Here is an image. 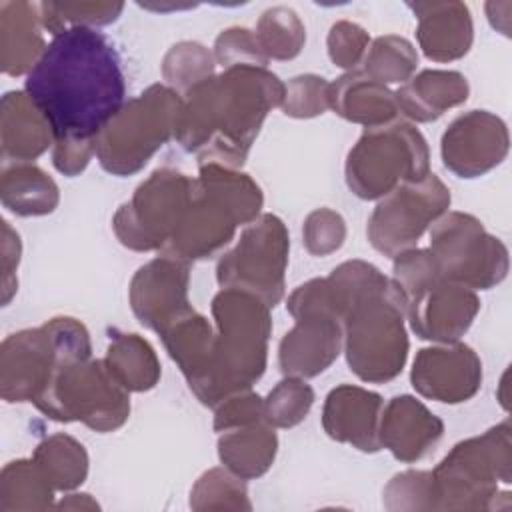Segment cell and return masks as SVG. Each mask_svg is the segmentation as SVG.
I'll list each match as a JSON object with an SVG mask.
<instances>
[{"label":"cell","mask_w":512,"mask_h":512,"mask_svg":"<svg viewBox=\"0 0 512 512\" xmlns=\"http://www.w3.org/2000/svg\"><path fill=\"white\" fill-rule=\"evenodd\" d=\"M0 196L4 208L18 216L50 214L60 198L56 182L30 162L4 166Z\"/></svg>","instance_id":"f1b7e54d"},{"label":"cell","mask_w":512,"mask_h":512,"mask_svg":"<svg viewBox=\"0 0 512 512\" xmlns=\"http://www.w3.org/2000/svg\"><path fill=\"white\" fill-rule=\"evenodd\" d=\"M48 482L58 490H72L84 482L88 472V456L80 442L66 434H54L42 440L32 458Z\"/></svg>","instance_id":"4dcf8cb0"},{"label":"cell","mask_w":512,"mask_h":512,"mask_svg":"<svg viewBox=\"0 0 512 512\" xmlns=\"http://www.w3.org/2000/svg\"><path fill=\"white\" fill-rule=\"evenodd\" d=\"M302 236L310 254L326 256L342 246L346 238V226L338 212L318 208L312 214H308L302 228Z\"/></svg>","instance_id":"ab89813d"},{"label":"cell","mask_w":512,"mask_h":512,"mask_svg":"<svg viewBox=\"0 0 512 512\" xmlns=\"http://www.w3.org/2000/svg\"><path fill=\"white\" fill-rule=\"evenodd\" d=\"M418 66V54L414 46L402 36H380L366 50L362 60V72L380 84L408 82Z\"/></svg>","instance_id":"d6a6232c"},{"label":"cell","mask_w":512,"mask_h":512,"mask_svg":"<svg viewBox=\"0 0 512 512\" xmlns=\"http://www.w3.org/2000/svg\"><path fill=\"white\" fill-rule=\"evenodd\" d=\"M32 402L54 420H82L100 432L120 428L130 414L128 390L106 360H80L60 368Z\"/></svg>","instance_id":"ba28073f"},{"label":"cell","mask_w":512,"mask_h":512,"mask_svg":"<svg viewBox=\"0 0 512 512\" xmlns=\"http://www.w3.org/2000/svg\"><path fill=\"white\" fill-rule=\"evenodd\" d=\"M106 364L128 392L150 390L160 378V364L154 348L138 334L114 332L108 344Z\"/></svg>","instance_id":"f546056e"},{"label":"cell","mask_w":512,"mask_h":512,"mask_svg":"<svg viewBox=\"0 0 512 512\" xmlns=\"http://www.w3.org/2000/svg\"><path fill=\"white\" fill-rule=\"evenodd\" d=\"M444 424L412 396H396L382 408L380 446L402 462L420 460L440 440Z\"/></svg>","instance_id":"44dd1931"},{"label":"cell","mask_w":512,"mask_h":512,"mask_svg":"<svg viewBox=\"0 0 512 512\" xmlns=\"http://www.w3.org/2000/svg\"><path fill=\"white\" fill-rule=\"evenodd\" d=\"M194 194V180L182 172L160 168L142 182L132 200L114 216L118 240L140 252L162 250L178 228Z\"/></svg>","instance_id":"7c38bea8"},{"label":"cell","mask_w":512,"mask_h":512,"mask_svg":"<svg viewBox=\"0 0 512 512\" xmlns=\"http://www.w3.org/2000/svg\"><path fill=\"white\" fill-rule=\"evenodd\" d=\"M506 154V124L486 110H470L458 116L442 134V162L460 178L486 174L498 166Z\"/></svg>","instance_id":"5bb4252c"},{"label":"cell","mask_w":512,"mask_h":512,"mask_svg":"<svg viewBox=\"0 0 512 512\" xmlns=\"http://www.w3.org/2000/svg\"><path fill=\"white\" fill-rule=\"evenodd\" d=\"M280 106L286 116H318L330 108V84L316 74L296 76L284 86V100Z\"/></svg>","instance_id":"74e56055"},{"label":"cell","mask_w":512,"mask_h":512,"mask_svg":"<svg viewBox=\"0 0 512 512\" xmlns=\"http://www.w3.org/2000/svg\"><path fill=\"white\" fill-rule=\"evenodd\" d=\"M406 296L394 280L362 298L346 314L344 346L350 370L364 382H388L402 372L408 356L404 332Z\"/></svg>","instance_id":"5b68a950"},{"label":"cell","mask_w":512,"mask_h":512,"mask_svg":"<svg viewBox=\"0 0 512 512\" xmlns=\"http://www.w3.org/2000/svg\"><path fill=\"white\" fill-rule=\"evenodd\" d=\"M294 320V328L280 342V370L296 378L318 376L340 354L344 342L342 322L322 314H308Z\"/></svg>","instance_id":"d6986e66"},{"label":"cell","mask_w":512,"mask_h":512,"mask_svg":"<svg viewBox=\"0 0 512 512\" xmlns=\"http://www.w3.org/2000/svg\"><path fill=\"white\" fill-rule=\"evenodd\" d=\"M278 438L270 424L258 422L232 428L218 440V456L238 478L262 476L274 462Z\"/></svg>","instance_id":"83f0119b"},{"label":"cell","mask_w":512,"mask_h":512,"mask_svg":"<svg viewBox=\"0 0 512 512\" xmlns=\"http://www.w3.org/2000/svg\"><path fill=\"white\" fill-rule=\"evenodd\" d=\"M480 300L474 290L438 280L406 300V314L412 330L424 338L454 344L470 328Z\"/></svg>","instance_id":"2e32d148"},{"label":"cell","mask_w":512,"mask_h":512,"mask_svg":"<svg viewBox=\"0 0 512 512\" xmlns=\"http://www.w3.org/2000/svg\"><path fill=\"white\" fill-rule=\"evenodd\" d=\"M54 486L34 460H16L4 466L0 496L2 510L50 508Z\"/></svg>","instance_id":"1f68e13d"},{"label":"cell","mask_w":512,"mask_h":512,"mask_svg":"<svg viewBox=\"0 0 512 512\" xmlns=\"http://www.w3.org/2000/svg\"><path fill=\"white\" fill-rule=\"evenodd\" d=\"M4 224V248H2V264H4V304H8L10 300V294H12V284H10V278H12V266H18V260H20V248H16L14 252H10L14 248V244L20 240L18 234L12 232V228L8 226V222H2Z\"/></svg>","instance_id":"ee69618b"},{"label":"cell","mask_w":512,"mask_h":512,"mask_svg":"<svg viewBox=\"0 0 512 512\" xmlns=\"http://www.w3.org/2000/svg\"><path fill=\"white\" fill-rule=\"evenodd\" d=\"M450 206V190L436 174H426L420 180L398 184L382 196L368 220L370 244L394 258L418 242L424 230L436 222Z\"/></svg>","instance_id":"4fadbf2b"},{"label":"cell","mask_w":512,"mask_h":512,"mask_svg":"<svg viewBox=\"0 0 512 512\" xmlns=\"http://www.w3.org/2000/svg\"><path fill=\"white\" fill-rule=\"evenodd\" d=\"M288 246L284 222L274 214H262L248 224L234 250L220 258L216 266L218 284L246 290L274 308L284 296Z\"/></svg>","instance_id":"8fae6325"},{"label":"cell","mask_w":512,"mask_h":512,"mask_svg":"<svg viewBox=\"0 0 512 512\" xmlns=\"http://www.w3.org/2000/svg\"><path fill=\"white\" fill-rule=\"evenodd\" d=\"M254 34L268 60H290L298 56L306 40L304 24L288 6H274L262 12Z\"/></svg>","instance_id":"836d02e7"},{"label":"cell","mask_w":512,"mask_h":512,"mask_svg":"<svg viewBox=\"0 0 512 512\" xmlns=\"http://www.w3.org/2000/svg\"><path fill=\"white\" fill-rule=\"evenodd\" d=\"M24 92L56 140H96L126 104V82L114 44L96 28L74 26L46 44Z\"/></svg>","instance_id":"6da1fadb"},{"label":"cell","mask_w":512,"mask_h":512,"mask_svg":"<svg viewBox=\"0 0 512 512\" xmlns=\"http://www.w3.org/2000/svg\"><path fill=\"white\" fill-rule=\"evenodd\" d=\"M90 350L88 332L74 318H52L40 328L10 334L0 352L2 398L32 402L60 368L88 360Z\"/></svg>","instance_id":"277c9868"},{"label":"cell","mask_w":512,"mask_h":512,"mask_svg":"<svg viewBox=\"0 0 512 512\" xmlns=\"http://www.w3.org/2000/svg\"><path fill=\"white\" fill-rule=\"evenodd\" d=\"M212 70H214V58L198 42L174 44L162 62L164 78L172 86L186 88V92L198 82L210 78Z\"/></svg>","instance_id":"8d00e7d4"},{"label":"cell","mask_w":512,"mask_h":512,"mask_svg":"<svg viewBox=\"0 0 512 512\" xmlns=\"http://www.w3.org/2000/svg\"><path fill=\"white\" fill-rule=\"evenodd\" d=\"M158 334L162 336L170 358L186 376L190 390L196 392L206 380L214 358L216 334H212L208 320L188 306L160 328Z\"/></svg>","instance_id":"603a6c76"},{"label":"cell","mask_w":512,"mask_h":512,"mask_svg":"<svg viewBox=\"0 0 512 512\" xmlns=\"http://www.w3.org/2000/svg\"><path fill=\"white\" fill-rule=\"evenodd\" d=\"M330 108L366 128L388 124L398 114L394 92L362 70H350L330 84Z\"/></svg>","instance_id":"484cf974"},{"label":"cell","mask_w":512,"mask_h":512,"mask_svg":"<svg viewBox=\"0 0 512 512\" xmlns=\"http://www.w3.org/2000/svg\"><path fill=\"white\" fill-rule=\"evenodd\" d=\"M216 408L214 430L218 432L264 422V400L248 390L226 396Z\"/></svg>","instance_id":"b9f144b4"},{"label":"cell","mask_w":512,"mask_h":512,"mask_svg":"<svg viewBox=\"0 0 512 512\" xmlns=\"http://www.w3.org/2000/svg\"><path fill=\"white\" fill-rule=\"evenodd\" d=\"M314 404V390L296 376L278 382L264 400V420L270 426L292 428L300 424Z\"/></svg>","instance_id":"d590c367"},{"label":"cell","mask_w":512,"mask_h":512,"mask_svg":"<svg viewBox=\"0 0 512 512\" xmlns=\"http://www.w3.org/2000/svg\"><path fill=\"white\" fill-rule=\"evenodd\" d=\"M412 386L436 402L458 404L472 398L482 382V362L466 344L424 348L412 368Z\"/></svg>","instance_id":"ac0fdd59"},{"label":"cell","mask_w":512,"mask_h":512,"mask_svg":"<svg viewBox=\"0 0 512 512\" xmlns=\"http://www.w3.org/2000/svg\"><path fill=\"white\" fill-rule=\"evenodd\" d=\"M398 112L416 122H432L446 108L458 106L468 98V82L454 70H422L394 92Z\"/></svg>","instance_id":"4316f807"},{"label":"cell","mask_w":512,"mask_h":512,"mask_svg":"<svg viewBox=\"0 0 512 512\" xmlns=\"http://www.w3.org/2000/svg\"><path fill=\"white\" fill-rule=\"evenodd\" d=\"M130 306L138 322L160 332L188 304V264L158 256L142 266L130 282Z\"/></svg>","instance_id":"e0dca14e"},{"label":"cell","mask_w":512,"mask_h":512,"mask_svg":"<svg viewBox=\"0 0 512 512\" xmlns=\"http://www.w3.org/2000/svg\"><path fill=\"white\" fill-rule=\"evenodd\" d=\"M384 402L376 392L342 384L326 396L322 426L338 442H348L362 452L380 450V416Z\"/></svg>","instance_id":"ffe728a7"},{"label":"cell","mask_w":512,"mask_h":512,"mask_svg":"<svg viewBox=\"0 0 512 512\" xmlns=\"http://www.w3.org/2000/svg\"><path fill=\"white\" fill-rule=\"evenodd\" d=\"M428 250L444 280L470 290L492 288L508 272L506 246L490 236L478 218L464 212H450L434 222Z\"/></svg>","instance_id":"30bf717a"},{"label":"cell","mask_w":512,"mask_h":512,"mask_svg":"<svg viewBox=\"0 0 512 512\" xmlns=\"http://www.w3.org/2000/svg\"><path fill=\"white\" fill-rule=\"evenodd\" d=\"M180 110L182 98L160 84L126 102L94 140L100 166L116 176L138 172L174 134Z\"/></svg>","instance_id":"8992f818"},{"label":"cell","mask_w":512,"mask_h":512,"mask_svg":"<svg viewBox=\"0 0 512 512\" xmlns=\"http://www.w3.org/2000/svg\"><path fill=\"white\" fill-rule=\"evenodd\" d=\"M42 28L40 8L36 4H0V62L4 74L20 76L34 68L46 48Z\"/></svg>","instance_id":"cb8c5ba5"},{"label":"cell","mask_w":512,"mask_h":512,"mask_svg":"<svg viewBox=\"0 0 512 512\" xmlns=\"http://www.w3.org/2000/svg\"><path fill=\"white\" fill-rule=\"evenodd\" d=\"M284 100L276 74L256 66L226 68L186 92L174 136L198 164L240 168L270 108Z\"/></svg>","instance_id":"7a4b0ae2"},{"label":"cell","mask_w":512,"mask_h":512,"mask_svg":"<svg viewBox=\"0 0 512 512\" xmlns=\"http://www.w3.org/2000/svg\"><path fill=\"white\" fill-rule=\"evenodd\" d=\"M214 56H216V62L222 64L224 68H236V66L266 68L268 64V58L262 52L256 34L240 26L222 30V34L216 38V44H214Z\"/></svg>","instance_id":"f35d334b"},{"label":"cell","mask_w":512,"mask_h":512,"mask_svg":"<svg viewBox=\"0 0 512 512\" xmlns=\"http://www.w3.org/2000/svg\"><path fill=\"white\" fill-rule=\"evenodd\" d=\"M418 16V42L426 58L448 62L464 56L472 44V18L462 2L408 4Z\"/></svg>","instance_id":"7402d4cb"},{"label":"cell","mask_w":512,"mask_h":512,"mask_svg":"<svg viewBox=\"0 0 512 512\" xmlns=\"http://www.w3.org/2000/svg\"><path fill=\"white\" fill-rule=\"evenodd\" d=\"M92 154H96L94 140H56L52 162L58 172L66 176H76L88 166Z\"/></svg>","instance_id":"7bdbcfd3"},{"label":"cell","mask_w":512,"mask_h":512,"mask_svg":"<svg viewBox=\"0 0 512 512\" xmlns=\"http://www.w3.org/2000/svg\"><path fill=\"white\" fill-rule=\"evenodd\" d=\"M430 476L434 508H486L498 480L510 482V422L456 444Z\"/></svg>","instance_id":"9c48e42d"},{"label":"cell","mask_w":512,"mask_h":512,"mask_svg":"<svg viewBox=\"0 0 512 512\" xmlns=\"http://www.w3.org/2000/svg\"><path fill=\"white\" fill-rule=\"evenodd\" d=\"M218 334L214 358L202 386L194 392L206 406L248 390L266 368V342L272 330L270 308L254 294L222 288L212 300Z\"/></svg>","instance_id":"3957f363"},{"label":"cell","mask_w":512,"mask_h":512,"mask_svg":"<svg viewBox=\"0 0 512 512\" xmlns=\"http://www.w3.org/2000/svg\"><path fill=\"white\" fill-rule=\"evenodd\" d=\"M368 42L370 38L362 26L348 20H340L330 28L328 54L336 66L346 68L350 72L364 60Z\"/></svg>","instance_id":"60d3db41"},{"label":"cell","mask_w":512,"mask_h":512,"mask_svg":"<svg viewBox=\"0 0 512 512\" xmlns=\"http://www.w3.org/2000/svg\"><path fill=\"white\" fill-rule=\"evenodd\" d=\"M238 224L234 210L212 188L194 180L192 200L162 254L182 262L208 258L230 242Z\"/></svg>","instance_id":"9a60e30c"},{"label":"cell","mask_w":512,"mask_h":512,"mask_svg":"<svg viewBox=\"0 0 512 512\" xmlns=\"http://www.w3.org/2000/svg\"><path fill=\"white\" fill-rule=\"evenodd\" d=\"M40 18L44 30H48L52 36L74 28H94L114 22L120 12L124 10V4L120 2H42L38 4Z\"/></svg>","instance_id":"e575fe53"},{"label":"cell","mask_w":512,"mask_h":512,"mask_svg":"<svg viewBox=\"0 0 512 512\" xmlns=\"http://www.w3.org/2000/svg\"><path fill=\"white\" fill-rule=\"evenodd\" d=\"M54 142V132L26 92H8L2 98V156L22 164L38 158Z\"/></svg>","instance_id":"d4e9b609"},{"label":"cell","mask_w":512,"mask_h":512,"mask_svg":"<svg viewBox=\"0 0 512 512\" xmlns=\"http://www.w3.org/2000/svg\"><path fill=\"white\" fill-rule=\"evenodd\" d=\"M426 174V140L404 120L366 128L346 160L348 188L364 200L382 198L398 184Z\"/></svg>","instance_id":"52a82bcc"}]
</instances>
